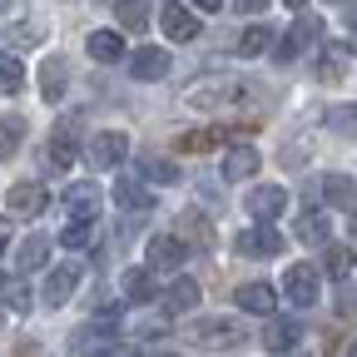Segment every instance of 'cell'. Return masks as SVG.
<instances>
[{
  "instance_id": "34",
  "label": "cell",
  "mask_w": 357,
  "mask_h": 357,
  "mask_svg": "<svg viewBox=\"0 0 357 357\" xmlns=\"http://www.w3.org/2000/svg\"><path fill=\"white\" fill-rule=\"evenodd\" d=\"M298 238H303V243H328V218H323V213H307V208H303Z\"/></svg>"
},
{
  "instance_id": "29",
  "label": "cell",
  "mask_w": 357,
  "mask_h": 357,
  "mask_svg": "<svg viewBox=\"0 0 357 357\" xmlns=\"http://www.w3.org/2000/svg\"><path fill=\"white\" fill-rule=\"evenodd\" d=\"M352 263H357V258H352L347 243H328V253H323V273H328V278H347Z\"/></svg>"
},
{
  "instance_id": "11",
  "label": "cell",
  "mask_w": 357,
  "mask_h": 357,
  "mask_svg": "<svg viewBox=\"0 0 357 357\" xmlns=\"http://www.w3.org/2000/svg\"><path fill=\"white\" fill-rule=\"evenodd\" d=\"M129 75H134V79H164V75H169V50H159V45L134 50V55H129Z\"/></svg>"
},
{
  "instance_id": "19",
  "label": "cell",
  "mask_w": 357,
  "mask_h": 357,
  "mask_svg": "<svg viewBox=\"0 0 357 357\" xmlns=\"http://www.w3.org/2000/svg\"><path fill=\"white\" fill-rule=\"evenodd\" d=\"M174 144L184 149V154H208L213 144H229V129H223V124H208V129H189V134H178Z\"/></svg>"
},
{
  "instance_id": "30",
  "label": "cell",
  "mask_w": 357,
  "mask_h": 357,
  "mask_svg": "<svg viewBox=\"0 0 357 357\" xmlns=\"http://www.w3.org/2000/svg\"><path fill=\"white\" fill-rule=\"evenodd\" d=\"M0 303H6L10 312H25V307H30V288H25V278H15V273L0 278Z\"/></svg>"
},
{
  "instance_id": "39",
  "label": "cell",
  "mask_w": 357,
  "mask_h": 357,
  "mask_svg": "<svg viewBox=\"0 0 357 357\" xmlns=\"http://www.w3.org/2000/svg\"><path fill=\"white\" fill-rule=\"evenodd\" d=\"M105 342H109V337H105V333H100V328H84V333H79V337H75V347H79V352H100V347H105Z\"/></svg>"
},
{
  "instance_id": "27",
  "label": "cell",
  "mask_w": 357,
  "mask_h": 357,
  "mask_svg": "<svg viewBox=\"0 0 357 357\" xmlns=\"http://www.w3.org/2000/svg\"><path fill=\"white\" fill-rule=\"evenodd\" d=\"M124 298L129 303H149L154 298V273H149V268H129V273H124Z\"/></svg>"
},
{
  "instance_id": "43",
  "label": "cell",
  "mask_w": 357,
  "mask_h": 357,
  "mask_svg": "<svg viewBox=\"0 0 357 357\" xmlns=\"http://www.w3.org/2000/svg\"><path fill=\"white\" fill-rule=\"evenodd\" d=\"M347 357H357V342H352V347H347Z\"/></svg>"
},
{
  "instance_id": "4",
  "label": "cell",
  "mask_w": 357,
  "mask_h": 357,
  "mask_svg": "<svg viewBox=\"0 0 357 357\" xmlns=\"http://www.w3.org/2000/svg\"><path fill=\"white\" fill-rule=\"evenodd\" d=\"M234 248H238L243 258H278V253H283V234L268 229V223H258V229H243V234L234 238Z\"/></svg>"
},
{
  "instance_id": "13",
  "label": "cell",
  "mask_w": 357,
  "mask_h": 357,
  "mask_svg": "<svg viewBox=\"0 0 357 357\" xmlns=\"http://www.w3.org/2000/svg\"><path fill=\"white\" fill-rule=\"evenodd\" d=\"M184 248H199V253H208L213 248V229H208V218L204 213H178V234H174Z\"/></svg>"
},
{
  "instance_id": "42",
  "label": "cell",
  "mask_w": 357,
  "mask_h": 357,
  "mask_svg": "<svg viewBox=\"0 0 357 357\" xmlns=\"http://www.w3.org/2000/svg\"><path fill=\"white\" fill-rule=\"evenodd\" d=\"M347 15H352V25H357V6H352V10H347Z\"/></svg>"
},
{
  "instance_id": "1",
  "label": "cell",
  "mask_w": 357,
  "mask_h": 357,
  "mask_svg": "<svg viewBox=\"0 0 357 357\" xmlns=\"http://www.w3.org/2000/svg\"><path fill=\"white\" fill-rule=\"evenodd\" d=\"M243 95H248V84L238 75H208V79L184 89V105L189 109H223V105H238Z\"/></svg>"
},
{
  "instance_id": "18",
  "label": "cell",
  "mask_w": 357,
  "mask_h": 357,
  "mask_svg": "<svg viewBox=\"0 0 357 357\" xmlns=\"http://www.w3.org/2000/svg\"><path fill=\"white\" fill-rule=\"evenodd\" d=\"M114 204L124 213H149L154 208V194L139 184V178H119V184H114Z\"/></svg>"
},
{
  "instance_id": "23",
  "label": "cell",
  "mask_w": 357,
  "mask_h": 357,
  "mask_svg": "<svg viewBox=\"0 0 357 357\" xmlns=\"http://www.w3.org/2000/svg\"><path fill=\"white\" fill-rule=\"evenodd\" d=\"M234 50H238L243 60H253V55H263V50H273V25H248V30L238 35Z\"/></svg>"
},
{
  "instance_id": "20",
  "label": "cell",
  "mask_w": 357,
  "mask_h": 357,
  "mask_svg": "<svg viewBox=\"0 0 357 357\" xmlns=\"http://www.w3.org/2000/svg\"><path fill=\"white\" fill-rule=\"evenodd\" d=\"M75 154H79V144H75V124H55V134H50V149H45V159H50L55 169H70V164H75Z\"/></svg>"
},
{
  "instance_id": "26",
  "label": "cell",
  "mask_w": 357,
  "mask_h": 357,
  "mask_svg": "<svg viewBox=\"0 0 357 357\" xmlns=\"http://www.w3.org/2000/svg\"><path fill=\"white\" fill-rule=\"evenodd\" d=\"M139 174L154 178V184H178V164L164 159V154H144V159H139Z\"/></svg>"
},
{
  "instance_id": "5",
  "label": "cell",
  "mask_w": 357,
  "mask_h": 357,
  "mask_svg": "<svg viewBox=\"0 0 357 357\" xmlns=\"http://www.w3.org/2000/svg\"><path fill=\"white\" fill-rule=\"evenodd\" d=\"M318 288H323V278H318V268H312V263H293L288 278H283V293H288L298 307H312V303H318Z\"/></svg>"
},
{
  "instance_id": "25",
  "label": "cell",
  "mask_w": 357,
  "mask_h": 357,
  "mask_svg": "<svg viewBox=\"0 0 357 357\" xmlns=\"http://www.w3.org/2000/svg\"><path fill=\"white\" fill-rule=\"evenodd\" d=\"M84 50L95 55V60H105V65H109V60H119V55H124V40H119L114 30H95V35L84 40Z\"/></svg>"
},
{
  "instance_id": "9",
  "label": "cell",
  "mask_w": 357,
  "mask_h": 357,
  "mask_svg": "<svg viewBox=\"0 0 357 357\" xmlns=\"http://www.w3.org/2000/svg\"><path fill=\"white\" fill-rule=\"evenodd\" d=\"M159 25H164V35H169V40H194V35L204 30V25H199V15H194L189 6H174V0L159 10Z\"/></svg>"
},
{
  "instance_id": "8",
  "label": "cell",
  "mask_w": 357,
  "mask_h": 357,
  "mask_svg": "<svg viewBox=\"0 0 357 357\" xmlns=\"http://www.w3.org/2000/svg\"><path fill=\"white\" fill-rule=\"evenodd\" d=\"M234 303H238L243 312H263V318H273L278 293H273V283H238V288H234Z\"/></svg>"
},
{
  "instance_id": "41",
  "label": "cell",
  "mask_w": 357,
  "mask_h": 357,
  "mask_svg": "<svg viewBox=\"0 0 357 357\" xmlns=\"http://www.w3.org/2000/svg\"><path fill=\"white\" fill-rule=\"evenodd\" d=\"M352 238H357V213H352Z\"/></svg>"
},
{
  "instance_id": "12",
  "label": "cell",
  "mask_w": 357,
  "mask_h": 357,
  "mask_svg": "<svg viewBox=\"0 0 357 357\" xmlns=\"http://www.w3.org/2000/svg\"><path fill=\"white\" fill-rule=\"evenodd\" d=\"M65 208L75 213V223H95V213H100V184H70L65 189Z\"/></svg>"
},
{
  "instance_id": "32",
  "label": "cell",
  "mask_w": 357,
  "mask_h": 357,
  "mask_svg": "<svg viewBox=\"0 0 357 357\" xmlns=\"http://www.w3.org/2000/svg\"><path fill=\"white\" fill-rule=\"evenodd\" d=\"M45 253H50V238H45V234H30V238L20 243V253H15V258H20V268L30 273V268H40V263H45Z\"/></svg>"
},
{
  "instance_id": "10",
  "label": "cell",
  "mask_w": 357,
  "mask_h": 357,
  "mask_svg": "<svg viewBox=\"0 0 357 357\" xmlns=\"http://www.w3.org/2000/svg\"><path fill=\"white\" fill-rule=\"evenodd\" d=\"M144 258H149V273H154V268H178V263L189 258V248L178 243L174 234H154L149 248H144Z\"/></svg>"
},
{
  "instance_id": "31",
  "label": "cell",
  "mask_w": 357,
  "mask_h": 357,
  "mask_svg": "<svg viewBox=\"0 0 357 357\" xmlns=\"http://www.w3.org/2000/svg\"><path fill=\"white\" fill-rule=\"evenodd\" d=\"M194 303H199V283H189V278H178V283L164 293V307H169V312H189Z\"/></svg>"
},
{
  "instance_id": "38",
  "label": "cell",
  "mask_w": 357,
  "mask_h": 357,
  "mask_svg": "<svg viewBox=\"0 0 357 357\" xmlns=\"http://www.w3.org/2000/svg\"><path fill=\"white\" fill-rule=\"evenodd\" d=\"M89 238H95V229H89V223H70V229L60 234V243H65V248H84Z\"/></svg>"
},
{
  "instance_id": "14",
  "label": "cell",
  "mask_w": 357,
  "mask_h": 357,
  "mask_svg": "<svg viewBox=\"0 0 357 357\" xmlns=\"http://www.w3.org/2000/svg\"><path fill=\"white\" fill-rule=\"evenodd\" d=\"M79 288V263H60L50 278H45V303L50 307H60V303H70V293Z\"/></svg>"
},
{
  "instance_id": "40",
  "label": "cell",
  "mask_w": 357,
  "mask_h": 357,
  "mask_svg": "<svg viewBox=\"0 0 357 357\" xmlns=\"http://www.w3.org/2000/svg\"><path fill=\"white\" fill-rule=\"evenodd\" d=\"M6 243H10V234H6V223H0V253H6Z\"/></svg>"
},
{
  "instance_id": "36",
  "label": "cell",
  "mask_w": 357,
  "mask_h": 357,
  "mask_svg": "<svg viewBox=\"0 0 357 357\" xmlns=\"http://www.w3.org/2000/svg\"><path fill=\"white\" fill-rule=\"evenodd\" d=\"M20 84H25V70H20V60H0V95H15Z\"/></svg>"
},
{
  "instance_id": "33",
  "label": "cell",
  "mask_w": 357,
  "mask_h": 357,
  "mask_svg": "<svg viewBox=\"0 0 357 357\" xmlns=\"http://www.w3.org/2000/svg\"><path fill=\"white\" fill-rule=\"evenodd\" d=\"M114 15H119V25H124V30H149V6L119 0V6H114Z\"/></svg>"
},
{
  "instance_id": "37",
  "label": "cell",
  "mask_w": 357,
  "mask_h": 357,
  "mask_svg": "<svg viewBox=\"0 0 357 357\" xmlns=\"http://www.w3.org/2000/svg\"><path fill=\"white\" fill-rule=\"evenodd\" d=\"M40 35H45L40 25H10V30H6V40L15 45V50H25V45H40Z\"/></svg>"
},
{
  "instance_id": "35",
  "label": "cell",
  "mask_w": 357,
  "mask_h": 357,
  "mask_svg": "<svg viewBox=\"0 0 357 357\" xmlns=\"http://www.w3.org/2000/svg\"><path fill=\"white\" fill-rule=\"evenodd\" d=\"M328 124L337 134H347V139H357V105H333L328 109Z\"/></svg>"
},
{
  "instance_id": "16",
  "label": "cell",
  "mask_w": 357,
  "mask_h": 357,
  "mask_svg": "<svg viewBox=\"0 0 357 357\" xmlns=\"http://www.w3.org/2000/svg\"><path fill=\"white\" fill-rule=\"evenodd\" d=\"M258 164H263V154L253 144H234L229 154H223V178H229V184H234V178H253Z\"/></svg>"
},
{
  "instance_id": "2",
  "label": "cell",
  "mask_w": 357,
  "mask_h": 357,
  "mask_svg": "<svg viewBox=\"0 0 357 357\" xmlns=\"http://www.w3.org/2000/svg\"><path fill=\"white\" fill-rule=\"evenodd\" d=\"M194 342L199 347H243L248 328L238 318H204V323H194Z\"/></svg>"
},
{
  "instance_id": "6",
  "label": "cell",
  "mask_w": 357,
  "mask_h": 357,
  "mask_svg": "<svg viewBox=\"0 0 357 357\" xmlns=\"http://www.w3.org/2000/svg\"><path fill=\"white\" fill-rule=\"evenodd\" d=\"M124 154H129V139H124L119 129L95 134V139H89V149H84V159L95 164V169H114V164H124Z\"/></svg>"
},
{
  "instance_id": "24",
  "label": "cell",
  "mask_w": 357,
  "mask_h": 357,
  "mask_svg": "<svg viewBox=\"0 0 357 357\" xmlns=\"http://www.w3.org/2000/svg\"><path fill=\"white\" fill-rule=\"evenodd\" d=\"M40 95L50 105H60V95H65V60H45L40 65Z\"/></svg>"
},
{
  "instance_id": "15",
  "label": "cell",
  "mask_w": 357,
  "mask_h": 357,
  "mask_svg": "<svg viewBox=\"0 0 357 357\" xmlns=\"http://www.w3.org/2000/svg\"><path fill=\"white\" fill-rule=\"evenodd\" d=\"M283 208H288V194H283L278 184H263V189H253V194H248V213H253V218H263V223H273Z\"/></svg>"
},
{
  "instance_id": "22",
  "label": "cell",
  "mask_w": 357,
  "mask_h": 357,
  "mask_svg": "<svg viewBox=\"0 0 357 357\" xmlns=\"http://www.w3.org/2000/svg\"><path fill=\"white\" fill-rule=\"evenodd\" d=\"M318 199H328L333 208H352V199H357V184H352V178H342V174H328L323 184H318Z\"/></svg>"
},
{
  "instance_id": "28",
  "label": "cell",
  "mask_w": 357,
  "mask_h": 357,
  "mask_svg": "<svg viewBox=\"0 0 357 357\" xmlns=\"http://www.w3.org/2000/svg\"><path fill=\"white\" fill-rule=\"evenodd\" d=\"M20 139H25V119L20 114H6V119H0V159H15Z\"/></svg>"
},
{
  "instance_id": "44",
  "label": "cell",
  "mask_w": 357,
  "mask_h": 357,
  "mask_svg": "<svg viewBox=\"0 0 357 357\" xmlns=\"http://www.w3.org/2000/svg\"><path fill=\"white\" fill-rule=\"evenodd\" d=\"M164 357H178V352H164Z\"/></svg>"
},
{
  "instance_id": "17",
  "label": "cell",
  "mask_w": 357,
  "mask_h": 357,
  "mask_svg": "<svg viewBox=\"0 0 357 357\" xmlns=\"http://www.w3.org/2000/svg\"><path fill=\"white\" fill-rule=\"evenodd\" d=\"M6 204H10V213H20V218H35V213H45L50 194H45L40 184H15V189L6 194Z\"/></svg>"
},
{
  "instance_id": "21",
  "label": "cell",
  "mask_w": 357,
  "mask_h": 357,
  "mask_svg": "<svg viewBox=\"0 0 357 357\" xmlns=\"http://www.w3.org/2000/svg\"><path fill=\"white\" fill-rule=\"evenodd\" d=\"M298 337H303V333H298L293 318H268V328H263V347H268V352H293Z\"/></svg>"
},
{
  "instance_id": "7",
  "label": "cell",
  "mask_w": 357,
  "mask_h": 357,
  "mask_svg": "<svg viewBox=\"0 0 357 357\" xmlns=\"http://www.w3.org/2000/svg\"><path fill=\"white\" fill-rule=\"evenodd\" d=\"M347 65H352V45L347 40H328L323 55H318V79L323 84H342L347 79Z\"/></svg>"
},
{
  "instance_id": "3",
  "label": "cell",
  "mask_w": 357,
  "mask_h": 357,
  "mask_svg": "<svg viewBox=\"0 0 357 357\" xmlns=\"http://www.w3.org/2000/svg\"><path fill=\"white\" fill-rule=\"evenodd\" d=\"M318 30H323V20L312 15V10H307V15H298V20H293V30H288V40H278V45H273V60H278V65H293V60L303 55V45L318 40Z\"/></svg>"
}]
</instances>
